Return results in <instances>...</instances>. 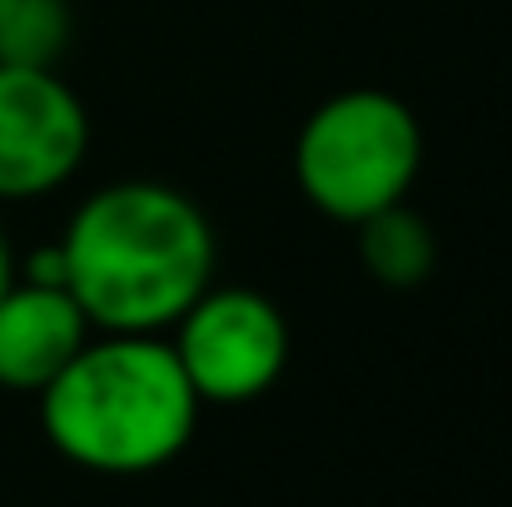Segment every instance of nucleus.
Listing matches in <instances>:
<instances>
[{"mask_svg":"<svg viewBox=\"0 0 512 507\" xmlns=\"http://www.w3.org/2000/svg\"><path fill=\"white\" fill-rule=\"evenodd\" d=\"M65 289L100 334H165L214 284L204 209L160 179L95 189L60 234Z\"/></svg>","mask_w":512,"mask_h":507,"instance_id":"nucleus-1","label":"nucleus"},{"mask_svg":"<svg viewBox=\"0 0 512 507\" xmlns=\"http://www.w3.org/2000/svg\"><path fill=\"white\" fill-rule=\"evenodd\" d=\"M199 423V393L160 334H100L40 388L50 448L90 473H155Z\"/></svg>","mask_w":512,"mask_h":507,"instance_id":"nucleus-2","label":"nucleus"},{"mask_svg":"<svg viewBox=\"0 0 512 507\" xmlns=\"http://www.w3.org/2000/svg\"><path fill=\"white\" fill-rule=\"evenodd\" d=\"M423 169V125L388 90H343L324 100L294 145V174L304 199L339 219L363 224L378 209L408 199Z\"/></svg>","mask_w":512,"mask_h":507,"instance_id":"nucleus-3","label":"nucleus"},{"mask_svg":"<svg viewBox=\"0 0 512 507\" xmlns=\"http://www.w3.org/2000/svg\"><path fill=\"white\" fill-rule=\"evenodd\" d=\"M170 348L199 403H249L279 383L289 363V324L259 289L209 284L174 319Z\"/></svg>","mask_w":512,"mask_h":507,"instance_id":"nucleus-4","label":"nucleus"},{"mask_svg":"<svg viewBox=\"0 0 512 507\" xmlns=\"http://www.w3.org/2000/svg\"><path fill=\"white\" fill-rule=\"evenodd\" d=\"M90 150L80 95L35 65H0V199H40L75 179Z\"/></svg>","mask_w":512,"mask_h":507,"instance_id":"nucleus-5","label":"nucleus"},{"mask_svg":"<svg viewBox=\"0 0 512 507\" xmlns=\"http://www.w3.org/2000/svg\"><path fill=\"white\" fill-rule=\"evenodd\" d=\"M95 334L65 284L15 279L0 294V388L40 393Z\"/></svg>","mask_w":512,"mask_h":507,"instance_id":"nucleus-6","label":"nucleus"},{"mask_svg":"<svg viewBox=\"0 0 512 507\" xmlns=\"http://www.w3.org/2000/svg\"><path fill=\"white\" fill-rule=\"evenodd\" d=\"M353 229H358V259L383 289H418L438 264L433 229H428V219H418L408 209V199L368 214Z\"/></svg>","mask_w":512,"mask_h":507,"instance_id":"nucleus-7","label":"nucleus"},{"mask_svg":"<svg viewBox=\"0 0 512 507\" xmlns=\"http://www.w3.org/2000/svg\"><path fill=\"white\" fill-rule=\"evenodd\" d=\"M70 0H0V65L55 70L70 45Z\"/></svg>","mask_w":512,"mask_h":507,"instance_id":"nucleus-8","label":"nucleus"},{"mask_svg":"<svg viewBox=\"0 0 512 507\" xmlns=\"http://www.w3.org/2000/svg\"><path fill=\"white\" fill-rule=\"evenodd\" d=\"M15 284V254H10V239H5V229H0V294Z\"/></svg>","mask_w":512,"mask_h":507,"instance_id":"nucleus-9","label":"nucleus"}]
</instances>
